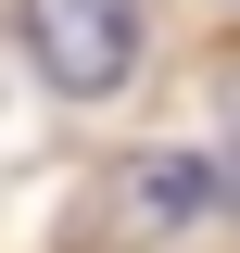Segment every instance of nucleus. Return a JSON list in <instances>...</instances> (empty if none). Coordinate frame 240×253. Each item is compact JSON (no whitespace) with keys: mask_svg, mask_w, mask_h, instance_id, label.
<instances>
[{"mask_svg":"<svg viewBox=\"0 0 240 253\" xmlns=\"http://www.w3.org/2000/svg\"><path fill=\"white\" fill-rule=\"evenodd\" d=\"M215 165L202 152H139V177H126V203H139V215H215Z\"/></svg>","mask_w":240,"mask_h":253,"instance_id":"obj_2","label":"nucleus"},{"mask_svg":"<svg viewBox=\"0 0 240 253\" xmlns=\"http://www.w3.org/2000/svg\"><path fill=\"white\" fill-rule=\"evenodd\" d=\"M139 0H26V51H38V76L51 89H76V101H101V89H126L139 76Z\"/></svg>","mask_w":240,"mask_h":253,"instance_id":"obj_1","label":"nucleus"}]
</instances>
